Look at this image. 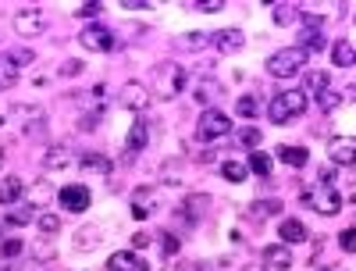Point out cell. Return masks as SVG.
Masks as SVG:
<instances>
[{"label": "cell", "mask_w": 356, "mask_h": 271, "mask_svg": "<svg viewBox=\"0 0 356 271\" xmlns=\"http://www.w3.org/2000/svg\"><path fill=\"white\" fill-rule=\"evenodd\" d=\"M307 107H310V96L303 89H282L267 100V121L271 125H289V121L299 118Z\"/></svg>", "instance_id": "cell-1"}, {"label": "cell", "mask_w": 356, "mask_h": 271, "mask_svg": "<svg viewBox=\"0 0 356 271\" xmlns=\"http://www.w3.org/2000/svg\"><path fill=\"white\" fill-rule=\"evenodd\" d=\"M182 89H186V68L182 64L161 61L154 71H150V93L161 96V100H175Z\"/></svg>", "instance_id": "cell-2"}, {"label": "cell", "mask_w": 356, "mask_h": 271, "mask_svg": "<svg viewBox=\"0 0 356 271\" xmlns=\"http://www.w3.org/2000/svg\"><path fill=\"white\" fill-rule=\"evenodd\" d=\"M303 64H307V54L299 51V46H282V51H274L264 64V71L271 79H292L303 71Z\"/></svg>", "instance_id": "cell-3"}, {"label": "cell", "mask_w": 356, "mask_h": 271, "mask_svg": "<svg viewBox=\"0 0 356 271\" xmlns=\"http://www.w3.org/2000/svg\"><path fill=\"white\" fill-rule=\"evenodd\" d=\"M228 132H232V118H228L224 111H217V107H207V111L199 114V121H196V136H199L203 143L224 139Z\"/></svg>", "instance_id": "cell-4"}, {"label": "cell", "mask_w": 356, "mask_h": 271, "mask_svg": "<svg viewBox=\"0 0 356 271\" xmlns=\"http://www.w3.org/2000/svg\"><path fill=\"white\" fill-rule=\"evenodd\" d=\"M211 211V196L207 193H189L182 204L175 207V221H182V229H193L196 221H203Z\"/></svg>", "instance_id": "cell-5"}, {"label": "cell", "mask_w": 356, "mask_h": 271, "mask_svg": "<svg viewBox=\"0 0 356 271\" xmlns=\"http://www.w3.org/2000/svg\"><path fill=\"white\" fill-rule=\"evenodd\" d=\"M150 100H154V93H150V86L146 82H139V79H129L121 89H118V104L125 107V111H136V114H143L146 107H150Z\"/></svg>", "instance_id": "cell-6"}, {"label": "cell", "mask_w": 356, "mask_h": 271, "mask_svg": "<svg viewBox=\"0 0 356 271\" xmlns=\"http://www.w3.org/2000/svg\"><path fill=\"white\" fill-rule=\"evenodd\" d=\"M303 200H307L317 214H324V218H335L339 211H342V196L332 189V186H314V193H307V196H303Z\"/></svg>", "instance_id": "cell-7"}, {"label": "cell", "mask_w": 356, "mask_h": 271, "mask_svg": "<svg viewBox=\"0 0 356 271\" xmlns=\"http://www.w3.org/2000/svg\"><path fill=\"white\" fill-rule=\"evenodd\" d=\"M79 43L86 46V51H93V54H111L114 51V33L107 26H86L79 33Z\"/></svg>", "instance_id": "cell-8"}, {"label": "cell", "mask_w": 356, "mask_h": 271, "mask_svg": "<svg viewBox=\"0 0 356 271\" xmlns=\"http://www.w3.org/2000/svg\"><path fill=\"white\" fill-rule=\"evenodd\" d=\"M15 33L21 36V40H33V36H39L43 29H46V18H43V11H36V8H21L18 15H15Z\"/></svg>", "instance_id": "cell-9"}, {"label": "cell", "mask_w": 356, "mask_h": 271, "mask_svg": "<svg viewBox=\"0 0 356 271\" xmlns=\"http://www.w3.org/2000/svg\"><path fill=\"white\" fill-rule=\"evenodd\" d=\"M146 143H150V118H136L132 121V129H129V136H125V161H132L139 150H146Z\"/></svg>", "instance_id": "cell-10"}, {"label": "cell", "mask_w": 356, "mask_h": 271, "mask_svg": "<svg viewBox=\"0 0 356 271\" xmlns=\"http://www.w3.org/2000/svg\"><path fill=\"white\" fill-rule=\"evenodd\" d=\"M328 157H332V164H339V168H353L356 164V139L332 136L328 139Z\"/></svg>", "instance_id": "cell-11"}, {"label": "cell", "mask_w": 356, "mask_h": 271, "mask_svg": "<svg viewBox=\"0 0 356 271\" xmlns=\"http://www.w3.org/2000/svg\"><path fill=\"white\" fill-rule=\"evenodd\" d=\"M57 200H61V207H64V211H71V214H82V211L93 204V196H89V189H86V186L75 182V186H64V189L57 193Z\"/></svg>", "instance_id": "cell-12"}, {"label": "cell", "mask_w": 356, "mask_h": 271, "mask_svg": "<svg viewBox=\"0 0 356 271\" xmlns=\"http://www.w3.org/2000/svg\"><path fill=\"white\" fill-rule=\"evenodd\" d=\"M214 46L221 54H239L246 46V33L242 29H221V33H214Z\"/></svg>", "instance_id": "cell-13"}, {"label": "cell", "mask_w": 356, "mask_h": 271, "mask_svg": "<svg viewBox=\"0 0 356 271\" xmlns=\"http://www.w3.org/2000/svg\"><path fill=\"white\" fill-rule=\"evenodd\" d=\"M264 264L274 268V271H289L292 268V250L285 243H274V246H264Z\"/></svg>", "instance_id": "cell-14"}, {"label": "cell", "mask_w": 356, "mask_h": 271, "mask_svg": "<svg viewBox=\"0 0 356 271\" xmlns=\"http://www.w3.org/2000/svg\"><path fill=\"white\" fill-rule=\"evenodd\" d=\"M107 268H111V271H150V264L139 261L132 250H118V254H111V257H107Z\"/></svg>", "instance_id": "cell-15"}, {"label": "cell", "mask_w": 356, "mask_h": 271, "mask_svg": "<svg viewBox=\"0 0 356 271\" xmlns=\"http://www.w3.org/2000/svg\"><path fill=\"white\" fill-rule=\"evenodd\" d=\"M278 236H282V243L285 246H296V243H307V225H303L299 218H285L282 225H278Z\"/></svg>", "instance_id": "cell-16"}, {"label": "cell", "mask_w": 356, "mask_h": 271, "mask_svg": "<svg viewBox=\"0 0 356 271\" xmlns=\"http://www.w3.org/2000/svg\"><path fill=\"white\" fill-rule=\"evenodd\" d=\"M79 168L86 171V175H111V157H104V154H96V150H89V154H82L79 157Z\"/></svg>", "instance_id": "cell-17"}, {"label": "cell", "mask_w": 356, "mask_h": 271, "mask_svg": "<svg viewBox=\"0 0 356 271\" xmlns=\"http://www.w3.org/2000/svg\"><path fill=\"white\" fill-rule=\"evenodd\" d=\"M157 211V196L154 193H150V189H136L132 193V218H150V214H154Z\"/></svg>", "instance_id": "cell-18"}, {"label": "cell", "mask_w": 356, "mask_h": 271, "mask_svg": "<svg viewBox=\"0 0 356 271\" xmlns=\"http://www.w3.org/2000/svg\"><path fill=\"white\" fill-rule=\"evenodd\" d=\"M21 193H25V182L18 175H8V179H0V204L4 207H15L21 200Z\"/></svg>", "instance_id": "cell-19"}, {"label": "cell", "mask_w": 356, "mask_h": 271, "mask_svg": "<svg viewBox=\"0 0 356 271\" xmlns=\"http://www.w3.org/2000/svg\"><path fill=\"white\" fill-rule=\"evenodd\" d=\"M203 46H214V33H186V36H175V51H203Z\"/></svg>", "instance_id": "cell-20"}, {"label": "cell", "mask_w": 356, "mask_h": 271, "mask_svg": "<svg viewBox=\"0 0 356 271\" xmlns=\"http://www.w3.org/2000/svg\"><path fill=\"white\" fill-rule=\"evenodd\" d=\"M274 214H282V200H253V204L246 207V218H249V221H267V218H274Z\"/></svg>", "instance_id": "cell-21"}, {"label": "cell", "mask_w": 356, "mask_h": 271, "mask_svg": "<svg viewBox=\"0 0 356 271\" xmlns=\"http://www.w3.org/2000/svg\"><path fill=\"white\" fill-rule=\"evenodd\" d=\"M296 46H299L303 54H321L324 46H328V36H324L321 29H303V33H299V43H296Z\"/></svg>", "instance_id": "cell-22"}, {"label": "cell", "mask_w": 356, "mask_h": 271, "mask_svg": "<svg viewBox=\"0 0 356 271\" xmlns=\"http://www.w3.org/2000/svg\"><path fill=\"white\" fill-rule=\"evenodd\" d=\"M278 161H282V164H289V168H303V164H307V161H310V154H307V150H303V146H292V143H282V146H278Z\"/></svg>", "instance_id": "cell-23"}, {"label": "cell", "mask_w": 356, "mask_h": 271, "mask_svg": "<svg viewBox=\"0 0 356 271\" xmlns=\"http://www.w3.org/2000/svg\"><path fill=\"white\" fill-rule=\"evenodd\" d=\"M221 179L232 182V186L246 182V179H249V164H246V161H221Z\"/></svg>", "instance_id": "cell-24"}, {"label": "cell", "mask_w": 356, "mask_h": 271, "mask_svg": "<svg viewBox=\"0 0 356 271\" xmlns=\"http://www.w3.org/2000/svg\"><path fill=\"white\" fill-rule=\"evenodd\" d=\"M332 64H335V68H353V64H356V46H353L349 40H339V43L332 46Z\"/></svg>", "instance_id": "cell-25"}, {"label": "cell", "mask_w": 356, "mask_h": 271, "mask_svg": "<svg viewBox=\"0 0 356 271\" xmlns=\"http://www.w3.org/2000/svg\"><path fill=\"white\" fill-rule=\"evenodd\" d=\"M157 179H161L164 186H182V182H186V179H182V161L168 157V161L161 164V171H157Z\"/></svg>", "instance_id": "cell-26"}, {"label": "cell", "mask_w": 356, "mask_h": 271, "mask_svg": "<svg viewBox=\"0 0 356 271\" xmlns=\"http://www.w3.org/2000/svg\"><path fill=\"white\" fill-rule=\"evenodd\" d=\"M324 89H332V76L328 71H321V68H314V71H307V79H303V93H324Z\"/></svg>", "instance_id": "cell-27"}, {"label": "cell", "mask_w": 356, "mask_h": 271, "mask_svg": "<svg viewBox=\"0 0 356 271\" xmlns=\"http://www.w3.org/2000/svg\"><path fill=\"white\" fill-rule=\"evenodd\" d=\"M100 243H104V236H100L96 225H82L79 232H75V250H96Z\"/></svg>", "instance_id": "cell-28"}, {"label": "cell", "mask_w": 356, "mask_h": 271, "mask_svg": "<svg viewBox=\"0 0 356 271\" xmlns=\"http://www.w3.org/2000/svg\"><path fill=\"white\" fill-rule=\"evenodd\" d=\"M68 164H71V154H68V146H61V143H54L43 154V168H50V171H54V168H68Z\"/></svg>", "instance_id": "cell-29"}, {"label": "cell", "mask_w": 356, "mask_h": 271, "mask_svg": "<svg viewBox=\"0 0 356 271\" xmlns=\"http://www.w3.org/2000/svg\"><path fill=\"white\" fill-rule=\"evenodd\" d=\"M18 82V64L11 54H0V89H11Z\"/></svg>", "instance_id": "cell-30"}, {"label": "cell", "mask_w": 356, "mask_h": 271, "mask_svg": "<svg viewBox=\"0 0 356 271\" xmlns=\"http://www.w3.org/2000/svg\"><path fill=\"white\" fill-rule=\"evenodd\" d=\"M221 93H224V86H221L217 79H203V82L196 86V100H199L203 107H207L211 100H217V96H221Z\"/></svg>", "instance_id": "cell-31"}, {"label": "cell", "mask_w": 356, "mask_h": 271, "mask_svg": "<svg viewBox=\"0 0 356 271\" xmlns=\"http://www.w3.org/2000/svg\"><path fill=\"white\" fill-rule=\"evenodd\" d=\"M249 171H257L260 179H271V168H274V161H271V154H264V150H253L249 154Z\"/></svg>", "instance_id": "cell-32"}, {"label": "cell", "mask_w": 356, "mask_h": 271, "mask_svg": "<svg viewBox=\"0 0 356 271\" xmlns=\"http://www.w3.org/2000/svg\"><path fill=\"white\" fill-rule=\"evenodd\" d=\"M50 196H54V186H50L46 179H39L36 189L29 193V207H46V204H50Z\"/></svg>", "instance_id": "cell-33"}, {"label": "cell", "mask_w": 356, "mask_h": 271, "mask_svg": "<svg viewBox=\"0 0 356 271\" xmlns=\"http://www.w3.org/2000/svg\"><path fill=\"white\" fill-rule=\"evenodd\" d=\"M235 114H242V118H257V114H260V100H257L253 93L239 96V100H235Z\"/></svg>", "instance_id": "cell-34"}, {"label": "cell", "mask_w": 356, "mask_h": 271, "mask_svg": "<svg viewBox=\"0 0 356 271\" xmlns=\"http://www.w3.org/2000/svg\"><path fill=\"white\" fill-rule=\"evenodd\" d=\"M314 100H317V107H321V111H335L339 104H346V100H342V89H324V93H317V96H314Z\"/></svg>", "instance_id": "cell-35"}, {"label": "cell", "mask_w": 356, "mask_h": 271, "mask_svg": "<svg viewBox=\"0 0 356 271\" xmlns=\"http://www.w3.org/2000/svg\"><path fill=\"white\" fill-rule=\"evenodd\" d=\"M33 218H36V211H33V207H15V211H8V218H4V221H8L11 229H21V225H29Z\"/></svg>", "instance_id": "cell-36"}, {"label": "cell", "mask_w": 356, "mask_h": 271, "mask_svg": "<svg viewBox=\"0 0 356 271\" xmlns=\"http://www.w3.org/2000/svg\"><path fill=\"white\" fill-rule=\"evenodd\" d=\"M36 229L43 236H57L61 232V218L57 214H36Z\"/></svg>", "instance_id": "cell-37"}, {"label": "cell", "mask_w": 356, "mask_h": 271, "mask_svg": "<svg viewBox=\"0 0 356 271\" xmlns=\"http://www.w3.org/2000/svg\"><path fill=\"white\" fill-rule=\"evenodd\" d=\"M274 21H278V26H292V21H299V8H292V4H274Z\"/></svg>", "instance_id": "cell-38"}, {"label": "cell", "mask_w": 356, "mask_h": 271, "mask_svg": "<svg viewBox=\"0 0 356 271\" xmlns=\"http://www.w3.org/2000/svg\"><path fill=\"white\" fill-rule=\"evenodd\" d=\"M235 139H239V143L246 146V150H257V146H260V139H264V136H260V129H253V125H246V129H239V132H235Z\"/></svg>", "instance_id": "cell-39"}, {"label": "cell", "mask_w": 356, "mask_h": 271, "mask_svg": "<svg viewBox=\"0 0 356 271\" xmlns=\"http://www.w3.org/2000/svg\"><path fill=\"white\" fill-rule=\"evenodd\" d=\"M189 11H199V15H217L224 11V0H193V4H186Z\"/></svg>", "instance_id": "cell-40"}, {"label": "cell", "mask_w": 356, "mask_h": 271, "mask_svg": "<svg viewBox=\"0 0 356 271\" xmlns=\"http://www.w3.org/2000/svg\"><path fill=\"white\" fill-rule=\"evenodd\" d=\"M82 71H86V64H82L79 58H68V61L57 68V76H61V79H75V76H82Z\"/></svg>", "instance_id": "cell-41"}, {"label": "cell", "mask_w": 356, "mask_h": 271, "mask_svg": "<svg viewBox=\"0 0 356 271\" xmlns=\"http://www.w3.org/2000/svg\"><path fill=\"white\" fill-rule=\"evenodd\" d=\"M178 246H182V239H178L175 232H161V250H164V257H175Z\"/></svg>", "instance_id": "cell-42"}, {"label": "cell", "mask_w": 356, "mask_h": 271, "mask_svg": "<svg viewBox=\"0 0 356 271\" xmlns=\"http://www.w3.org/2000/svg\"><path fill=\"white\" fill-rule=\"evenodd\" d=\"M339 246L346 254H356V229H342L339 232Z\"/></svg>", "instance_id": "cell-43"}, {"label": "cell", "mask_w": 356, "mask_h": 271, "mask_svg": "<svg viewBox=\"0 0 356 271\" xmlns=\"http://www.w3.org/2000/svg\"><path fill=\"white\" fill-rule=\"evenodd\" d=\"M100 11H104V4H100V0H89V4H79V8H75V15H79V18H96Z\"/></svg>", "instance_id": "cell-44"}, {"label": "cell", "mask_w": 356, "mask_h": 271, "mask_svg": "<svg viewBox=\"0 0 356 271\" xmlns=\"http://www.w3.org/2000/svg\"><path fill=\"white\" fill-rule=\"evenodd\" d=\"M21 254V239H4V243H0V257H18Z\"/></svg>", "instance_id": "cell-45"}, {"label": "cell", "mask_w": 356, "mask_h": 271, "mask_svg": "<svg viewBox=\"0 0 356 271\" xmlns=\"http://www.w3.org/2000/svg\"><path fill=\"white\" fill-rule=\"evenodd\" d=\"M43 132H46V118L29 121V125H25V136H43Z\"/></svg>", "instance_id": "cell-46"}, {"label": "cell", "mask_w": 356, "mask_h": 271, "mask_svg": "<svg viewBox=\"0 0 356 271\" xmlns=\"http://www.w3.org/2000/svg\"><path fill=\"white\" fill-rule=\"evenodd\" d=\"M96 125H100V114H82V118H79V129H82V132H89V129H96Z\"/></svg>", "instance_id": "cell-47"}, {"label": "cell", "mask_w": 356, "mask_h": 271, "mask_svg": "<svg viewBox=\"0 0 356 271\" xmlns=\"http://www.w3.org/2000/svg\"><path fill=\"white\" fill-rule=\"evenodd\" d=\"M150 239H154L150 232H136V236H132V250H143V246H150Z\"/></svg>", "instance_id": "cell-48"}, {"label": "cell", "mask_w": 356, "mask_h": 271, "mask_svg": "<svg viewBox=\"0 0 356 271\" xmlns=\"http://www.w3.org/2000/svg\"><path fill=\"white\" fill-rule=\"evenodd\" d=\"M175 271H203V261H178Z\"/></svg>", "instance_id": "cell-49"}, {"label": "cell", "mask_w": 356, "mask_h": 271, "mask_svg": "<svg viewBox=\"0 0 356 271\" xmlns=\"http://www.w3.org/2000/svg\"><path fill=\"white\" fill-rule=\"evenodd\" d=\"M121 8H129V11H143V8H150V0H121Z\"/></svg>", "instance_id": "cell-50"}, {"label": "cell", "mask_w": 356, "mask_h": 271, "mask_svg": "<svg viewBox=\"0 0 356 271\" xmlns=\"http://www.w3.org/2000/svg\"><path fill=\"white\" fill-rule=\"evenodd\" d=\"M239 271H267V264H264V261H249V264H242Z\"/></svg>", "instance_id": "cell-51"}, {"label": "cell", "mask_w": 356, "mask_h": 271, "mask_svg": "<svg viewBox=\"0 0 356 271\" xmlns=\"http://www.w3.org/2000/svg\"><path fill=\"white\" fill-rule=\"evenodd\" d=\"M214 161H217V150H203L199 154V164H214Z\"/></svg>", "instance_id": "cell-52"}, {"label": "cell", "mask_w": 356, "mask_h": 271, "mask_svg": "<svg viewBox=\"0 0 356 271\" xmlns=\"http://www.w3.org/2000/svg\"><path fill=\"white\" fill-rule=\"evenodd\" d=\"M342 100H356V86H346V89H342Z\"/></svg>", "instance_id": "cell-53"}, {"label": "cell", "mask_w": 356, "mask_h": 271, "mask_svg": "<svg viewBox=\"0 0 356 271\" xmlns=\"http://www.w3.org/2000/svg\"><path fill=\"white\" fill-rule=\"evenodd\" d=\"M4 161H8V146H0V168H4Z\"/></svg>", "instance_id": "cell-54"}, {"label": "cell", "mask_w": 356, "mask_h": 271, "mask_svg": "<svg viewBox=\"0 0 356 271\" xmlns=\"http://www.w3.org/2000/svg\"><path fill=\"white\" fill-rule=\"evenodd\" d=\"M0 243H4V225H0Z\"/></svg>", "instance_id": "cell-55"}, {"label": "cell", "mask_w": 356, "mask_h": 271, "mask_svg": "<svg viewBox=\"0 0 356 271\" xmlns=\"http://www.w3.org/2000/svg\"><path fill=\"white\" fill-rule=\"evenodd\" d=\"M353 21H356V15H353Z\"/></svg>", "instance_id": "cell-56"}]
</instances>
